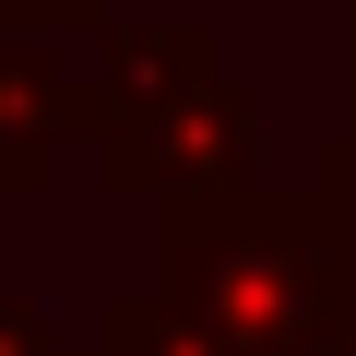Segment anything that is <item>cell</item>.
<instances>
[{"mask_svg":"<svg viewBox=\"0 0 356 356\" xmlns=\"http://www.w3.org/2000/svg\"><path fill=\"white\" fill-rule=\"evenodd\" d=\"M344 166H356V154H344Z\"/></svg>","mask_w":356,"mask_h":356,"instance_id":"obj_1","label":"cell"}]
</instances>
